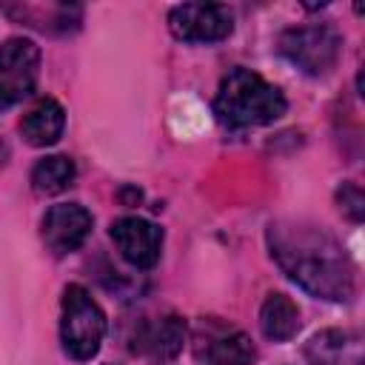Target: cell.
<instances>
[{"label": "cell", "instance_id": "6da1fadb", "mask_svg": "<svg viewBox=\"0 0 365 365\" xmlns=\"http://www.w3.org/2000/svg\"><path fill=\"white\" fill-rule=\"evenodd\" d=\"M265 242L282 274L302 291L331 302L354 297V262L328 228L311 220H274L265 228Z\"/></svg>", "mask_w": 365, "mask_h": 365}, {"label": "cell", "instance_id": "30bf717a", "mask_svg": "<svg viewBox=\"0 0 365 365\" xmlns=\"http://www.w3.org/2000/svg\"><path fill=\"white\" fill-rule=\"evenodd\" d=\"M257 348L251 336L240 328L208 325V331L197 342V362L200 365H254Z\"/></svg>", "mask_w": 365, "mask_h": 365}, {"label": "cell", "instance_id": "8992f818", "mask_svg": "<svg viewBox=\"0 0 365 365\" xmlns=\"http://www.w3.org/2000/svg\"><path fill=\"white\" fill-rule=\"evenodd\" d=\"M168 29L182 43H220L234 31V11L222 3H182L168 11Z\"/></svg>", "mask_w": 365, "mask_h": 365}, {"label": "cell", "instance_id": "7a4b0ae2", "mask_svg": "<svg viewBox=\"0 0 365 365\" xmlns=\"http://www.w3.org/2000/svg\"><path fill=\"white\" fill-rule=\"evenodd\" d=\"M285 94L251 68H231L214 97V114L231 128H251L277 123L285 114Z\"/></svg>", "mask_w": 365, "mask_h": 365}, {"label": "cell", "instance_id": "3957f363", "mask_svg": "<svg viewBox=\"0 0 365 365\" xmlns=\"http://www.w3.org/2000/svg\"><path fill=\"white\" fill-rule=\"evenodd\" d=\"M103 336H106V314L97 305V299L77 282L66 285L60 299L63 351L77 362H88L91 356H97Z\"/></svg>", "mask_w": 365, "mask_h": 365}, {"label": "cell", "instance_id": "7c38bea8", "mask_svg": "<svg viewBox=\"0 0 365 365\" xmlns=\"http://www.w3.org/2000/svg\"><path fill=\"white\" fill-rule=\"evenodd\" d=\"M63 128H66V108L54 100V97H43L37 100L29 114L23 117L20 123V131H23V140L34 148H46V145H54L60 137H63Z\"/></svg>", "mask_w": 365, "mask_h": 365}, {"label": "cell", "instance_id": "5bb4252c", "mask_svg": "<svg viewBox=\"0 0 365 365\" xmlns=\"http://www.w3.org/2000/svg\"><path fill=\"white\" fill-rule=\"evenodd\" d=\"M77 177V168H74V160L66 157V154H48L43 160L34 163L31 168V188L37 194H60L66 191Z\"/></svg>", "mask_w": 365, "mask_h": 365}, {"label": "cell", "instance_id": "9a60e30c", "mask_svg": "<svg viewBox=\"0 0 365 365\" xmlns=\"http://www.w3.org/2000/svg\"><path fill=\"white\" fill-rule=\"evenodd\" d=\"M336 200H339V211H342V214H348L354 222L362 220L365 200H362V191H359L354 182H345V185L336 191Z\"/></svg>", "mask_w": 365, "mask_h": 365}, {"label": "cell", "instance_id": "ba28073f", "mask_svg": "<svg viewBox=\"0 0 365 365\" xmlns=\"http://www.w3.org/2000/svg\"><path fill=\"white\" fill-rule=\"evenodd\" d=\"M111 242L134 268H154L163 254V228L143 217H120L111 222Z\"/></svg>", "mask_w": 365, "mask_h": 365}, {"label": "cell", "instance_id": "9c48e42d", "mask_svg": "<svg viewBox=\"0 0 365 365\" xmlns=\"http://www.w3.org/2000/svg\"><path fill=\"white\" fill-rule=\"evenodd\" d=\"M185 339H188L185 319L177 317V314H168V317L143 322L137 328V334H134L131 351L140 354V356H148L154 362H171L182 351Z\"/></svg>", "mask_w": 365, "mask_h": 365}, {"label": "cell", "instance_id": "4fadbf2b", "mask_svg": "<svg viewBox=\"0 0 365 365\" xmlns=\"http://www.w3.org/2000/svg\"><path fill=\"white\" fill-rule=\"evenodd\" d=\"M259 328L268 339L274 342H288L297 336L299 331V308L291 297L274 291L262 299V308H259Z\"/></svg>", "mask_w": 365, "mask_h": 365}, {"label": "cell", "instance_id": "277c9868", "mask_svg": "<svg viewBox=\"0 0 365 365\" xmlns=\"http://www.w3.org/2000/svg\"><path fill=\"white\" fill-rule=\"evenodd\" d=\"M277 48L302 74L325 77L336 66V60L342 54V34L328 23L294 26V29L279 34Z\"/></svg>", "mask_w": 365, "mask_h": 365}, {"label": "cell", "instance_id": "5b68a950", "mask_svg": "<svg viewBox=\"0 0 365 365\" xmlns=\"http://www.w3.org/2000/svg\"><path fill=\"white\" fill-rule=\"evenodd\" d=\"M40 74V46L29 37H9L0 46V111L23 103Z\"/></svg>", "mask_w": 365, "mask_h": 365}, {"label": "cell", "instance_id": "8fae6325", "mask_svg": "<svg viewBox=\"0 0 365 365\" xmlns=\"http://www.w3.org/2000/svg\"><path fill=\"white\" fill-rule=\"evenodd\" d=\"M302 354H305L308 365H362L359 336L351 331H339V328L314 334L305 342Z\"/></svg>", "mask_w": 365, "mask_h": 365}, {"label": "cell", "instance_id": "52a82bcc", "mask_svg": "<svg viewBox=\"0 0 365 365\" xmlns=\"http://www.w3.org/2000/svg\"><path fill=\"white\" fill-rule=\"evenodd\" d=\"M94 217L80 202H57L43 214L40 237L54 257L74 254L91 234Z\"/></svg>", "mask_w": 365, "mask_h": 365}]
</instances>
